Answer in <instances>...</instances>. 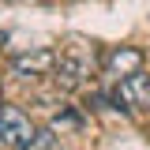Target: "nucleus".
<instances>
[{
    "mask_svg": "<svg viewBox=\"0 0 150 150\" xmlns=\"http://www.w3.org/2000/svg\"><path fill=\"white\" fill-rule=\"evenodd\" d=\"M56 60H60V53H56V49L38 45V49L15 53L11 60H8V68H11V75H15V79H41V75H49V79H53Z\"/></svg>",
    "mask_w": 150,
    "mask_h": 150,
    "instance_id": "1",
    "label": "nucleus"
},
{
    "mask_svg": "<svg viewBox=\"0 0 150 150\" xmlns=\"http://www.w3.org/2000/svg\"><path fill=\"white\" fill-rule=\"evenodd\" d=\"M109 101H112V109H120V112L150 109V75L139 71V75H131V79H120V83L112 86Z\"/></svg>",
    "mask_w": 150,
    "mask_h": 150,
    "instance_id": "2",
    "label": "nucleus"
},
{
    "mask_svg": "<svg viewBox=\"0 0 150 150\" xmlns=\"http://www.w3.org/2000/svg\"><path fill=\"white\" fill-rule=\"evenodd\" d=\"M34 124H30V116L19 109V105H0V143L11 150H23L30 139H34Z\"/></svg>",
    "mask_w": 150,
    "mask_h": 150,
    "instance_id": "3",
    "label": "nucleus"
},
{
    "mask_svg": "<svg viewBox=\"0 0 150 150\" xmlns=\"http://www.w3.org/2000/svg\"><path fill=\"white\" fill-rule=\"evenodd\" d=\"M90 79V68H86V60L75 53H60V60H56V71H53V83L60 94H71L79 90L83 83Z\"/></svg>",
    "mask_w": 150,
    "mask_h": 150,
    "instance_id": "4",
    "label": "nucleus"
},
{
    "mask_svg": "<svg viewBox=\"0 0 150 150\" xmlns=\"http://www.w3.org/2000/svg\"><path fill=\"white\" fill-rule=\"evenodd\" d=\"M143 64H146V53H143L139 45H116V49L105 53V71H109V75H120V79L139 75Z\"/></svg>",
    "mask_w": 150,
    "mask_h": 150,
    "instance_id": "5",
    "label": "nucleus"
},
{
    "mask_svg": "<svg viewBox=\"0 0 150 150\" xmlns=\"http://www.w3.org/2000/svg\"><path fill=\"white\" fill-rule=\"evenodd\" d=\"M23 150H53V128H38L34 139H30Z\"/></svg>",
    "mask_w": 150,
    "mask_h": 150,
    "instance_id": "6",
    "label": "nucleus"
},
{
    "mask_svg": "<svg viewBox=\"0 0 150 150\" xmlns=\"http://www.w3.org/2000/svg\"><path fill=\"white\" fill-rule=\"evenodd\" d=\"M79 124H83V116H79V112H71V109H64V112H56V116H53V124H49V128H60V131H64V128H79Z\"/></svg>",
    "mask_w": 150,
    "mask_h": 150,
    "instance_id": "7",
    "label": "nucleus"
},
{
    "mask_svg": "<svg viewBox=\"0 0 150 150\" xmlns=\"http://www.w3.org/2000/svg\"><path fill=\"white\" fill-rule=\"evenodd\" d=\"M4 45H8V34H4V30H0V49H4Z\"/></svg>",
    "mask_w": 150,
    "mask_h": 150,
    "instance_id": "8",
    "label": "nucleus"
}]
</instances>
